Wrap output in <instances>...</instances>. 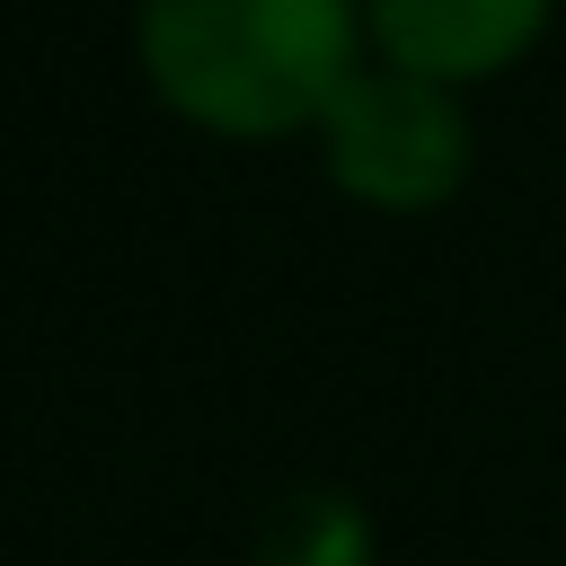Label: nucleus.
I'll return each mask as SVG.
<instances>
[{"mask_svg":"<svg viewBox=\"0 0 566 566\" xmlns=\"http://www.w3.org/2000/svg\"><path fill=\"white\" fill-rule=\"evenodd\" d=\"M133 53L150 97L212 142L318 133L371 62L363 0H142Z\"/></svg>","mask_w":566,"mask_h":566,"instance_id":"f257e3e1","label":"nucleus"},{"mask_svg":"<svg viewBox=\"0 0 566 566\" xmlns=\"http://www.w3.org/2000/svg\"><path fill=\"white\" fill-rule=\"evenodd\" d=\"M318 159H327L336 195L407 221V212H442L469 186L478 133H469L460 88H433L416 71H389V62H363L345 80V97L327 106V124H318Z\"/></svg>","mask_w":566,"mask_h":566,"instance_id":"f03ea898","label":"nucleus"},{"mask_svg":"<svg viewBox=\"0 0 566 566\" xmlns=\"http://www.w3.org/2000/svg\"><path fill=\"white\" fill-rule=\"evenodd\" d=\"M548 18H557V0H363L371 62L416 71L433 88L504 80L548 35Z\"/></svg>","mask_w":566,"mask_h":566,"instance_id":"7ed1b4c3","label":"nucleus"},{"mask_svg":"<svg viewBox=\"0 0 566 566\" xmlns=\"http://www.w3.org/2000/svg\"><path fill=\"white\" fill-rule=\"evenodd\" d=\"M256 566H380V539L345 486H292L256 522Z\"/></svg>","mask_w":566,"mask_h":566,"instance_id":"20e7f679","label":"nucleus"}]
</instances>
